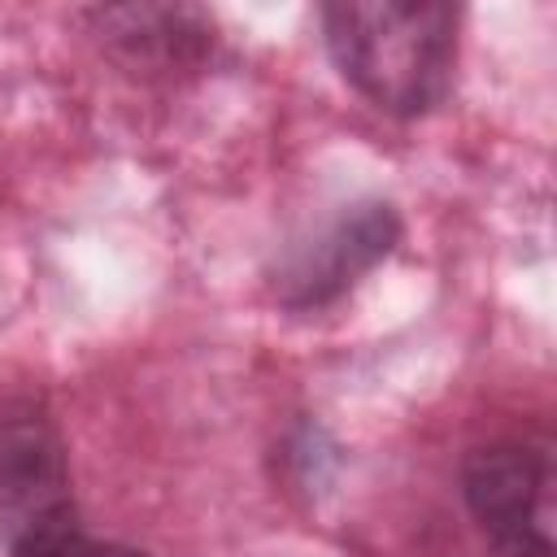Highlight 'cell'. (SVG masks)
Instances as JSON below:
<instances>
[{
    "label": "cell",
    "mask_w": 557,
    "mask_h": 557,
    "mask_svg": "<svg viewBox=\"0 0 557 557\" xmlns=\"http://www.w3.org/2000/svg\"><path fill=\"white\" fill-rule=\"evenodd\" d=\"M453 4L435 0H348L322 9L335 70L383 113L422 117L444 104L457 70Z\"/></svg>",
    "instance_id": "1"
},
{
    "label": "cell",
    "mask_w": 557,
    "mask_h": 557,
    "mask_svg": "<svg viewBox=\"0 0 557 557\" xmlns=\"http://www.w3.org/2000/svg\"><path fill=\"white\" fill-rule=\"evenodd\" d=\"M461 496L492 557H553V453L492 440L461 457Z\"/></svg>",
    "instance_id": "2"
},
{
    "label": "cell",
    "mask_w": 557,
    "mask_h": 557,
    "mask_svg": "<svg viewBox=\"0 0 557 557\" xmlns=\"http://www.w3.org/2000/svg\"><path fill=\"white\" fill-rule=\"evenodd\" d=\"M74 513L70 461L52 418L35 400L0 405V540Z\"/></svg>",
    "instance_id": "3"
},
{
    "label": "cell",
    "mask_w": 557,
    "mask_h": 557,
    "mask_svg": "<svg viewBox=\"0 0 557 557\" xmlns=\"http://www.w3.org/2000/svg\"><path fill=\"white\" fill-rule=\"evenodd\" d=\"M400 239V218L383 200L352 205L344 218H335L309 248H300L274 278L283 305L292 309H318L335 296H344L366 270H374L392 244Z\"/></svg>",
    "instance_id": "4"
},
{
    "label": "cell",
    "mask_w": 557,
    "mask_h": 557,
    "mask_svg": "<svg viewBox=\"0 0 557 557\" xmlns=\"http://www.w3.org/2000/svg\"><path fill=\"white\" fill-rule=\"evenodd\" d=\"M9 557H148V553L117 544V540H100V535L83 531L78 513H65V518H52V522L17 535L9 544Z\"/></svg>",
    "instance_id": "5"
}]
</instances>
